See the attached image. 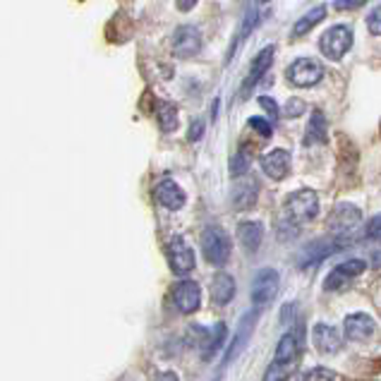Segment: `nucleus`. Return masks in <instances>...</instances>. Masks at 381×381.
I'll use <instances>...</instances> for the list:
<instances>
[{
    "label": "nucleus",
    "mask_w": 381,
    "mask_h": 381,
    "mask_svg": "<svg viewBox=\"0 0 381 381\" xmlns=\"http://www.w3.org/2000/svg\"><path fill=\"white\" fill-rule=\"evenodd\" d=\"M286 211H288V219L300 226V223H307L312 219H317L319 214V195L310 187L305 190H295L286 197Z\"/></svg>",
    "instance_id": "nucleus-1"
},
{
    "label": "nucleus",
    "mask_w": 381,
    "mask_h": 381,
    "mask_svg": "<svg viewBox=\"0 0 381 381\" xmlns=\"http://www.w3.org/2000/svg\"><path fill=\"white\" fill-rule=\"evenodd\" d=\"M348 243H350L348 238H336V235L312 240V243H307L305 247H302V252H300V257H298V266H300V269H312V266H317L319 262H324V259L331 257V254L346 250Z\"/></svg>",
    "instance_id": "nucleus-2"
},
{
    "label": "nucleus",
    "mask_w": 381,
    "mask_h": 381,
    "mask_svg": "<svg viewBox=\"0 0 381 381\" xmlns=\"http://www.w3.org/2000/svg\"><path fill=\"white\" fill-rule=\"evenodd\" d=\"M231 238L228 233L223 231L219 226H209L207 231L202 233V252H204V259L214 266H223L231 259Z\"/></svg>",
    "instance_id": "nucleus-3"
},
{
    "label": "nucleus",
    "mask_w": 381,
    "mask_h": 381,
    "mask_svg": "<svg viewBox=\"0 0 381 381\" xmlns=\"http://www.w3.org/2000/svg\"><path fill=\"white\" fill-rule=\"evenodd\" d=\"M286 80L298 89L317 87V84L324 80V65L314 58H298L288 65Z\"/></svg>",
    "instance_id": "nucleus-4"
},
{
    "label": "nucleus",
    "mask_w": 381,
    "mask_h": 381,
    "mask_svg": "<svg viewBox=\"0 0 381 381\" xmlns=\"http://www.w3.org/2000/svg\"><path fill=\"white\" fill-rule=\"evenodd\" d=\"M319 48L329 60H341L346 53L353 48V32L346 24H334L331 29H326L319 39Z\"/></svg>",
    "instance_id": "nucleus-5"
},
{
    "label": "nucleus",
    "mask_w": 381,
    "mask_h": 381,
    "mask_svg": "<svg viewBox=\"0 0 381 381\" xmlns=\"http://www.w3.org/2000/svg\"><path fill=\"white\" fill-rule=\"evenodd\" d=\"M278 286H281V276L276 269H262L252 281V302L257 307L269 305L278 295Z\"/></svg>",
    "instance_id": "nucleus-6"
},
{
    "label": "nucleus",
    "mask_w": 381,
    "mask_h": 381,
    "mask_svg": "<svg viewBox=\"0 0 381 381\" xmlns=\"http://www.w3.org/2000/svg\"><path fill=\"white\" fill-rule=\"evenodd\" d=\"M362 219V211L355 204H336V209L329 216V228L336 238H346L350 231L358 228Z\"/></svg>",
    "instance_id": "nucleus-7"
},
{
    "label": "nucleus",
    "mask_w": 381,
    "mask_h": 381,
    "mask_svg": "<svg viewBox=\"0 0 381 381\" xmlns=\"http://www.w3.org/2000/svg\"><path fill=\"white\" fill-rule=\"evenodd\" d=\"M168 264H171V271L178 276H185L195 269V252L192 247L185 243V238H173L168 243Z\"/></svg>",
    "instance_id": "nucleus-8"
},
{
    "label": "nucleus",
    "mask_w": 381,
    "mask_h": 381,
    "mask_svg": "<svg viewBox=\"0 0 381 381\" xmlns=\"http://www.w3.org/2000/svg\"><path fill=\"white\" fill-rule=\"evenodd\" d=\"M173 51L178 58H192L202 51V34L192 24H183L173 34Z\"/></svg>",
    "instance_id": "nucleus-9"
},
{
    "label": "nucleus",
    "mask_w": 381,
    "mask_h": 381,
    "mask_svg": "<svg viewBox=\"0 0 381 381\" xmlns=\"http://www.w3.org/2000/svg\"><path fill=\"white\" fill-rule=\"evenodd\" d=\"M343 331H346V338L348 341H355V343H362V341H370L377 331V324L370 314L365 312H353L346 317L343 322Z\"/></svg>",
    "instance_id": "nucleus-10"
},
{
    "label": "nucleus",
    "mask_w": 381,
    "mask_h": 381,
    "mask_svg": "<svg viewBox=\"0 0 381 381\" xmlns=\"http://www.w3.org/2000/svg\"><path fill=\"white\" fill-rule=\"evenodd\" d=\"M173 302L178 307V312L192 314L199 310L202 305V288L197 286L195 281H180L178 286L173 288Z\"/></svg>",
    "instance_id": "nucleus-11"
},
{
    "label": "nucleus",
    "mask_w": 381,
    "mask_h": 381,
    "mask_svg": "<svg viewBox=\"0 0 381 381\" xmlns=\"http://www.w3.org/2000/svg\"><path fill=\"white\" fill-rule=\"evenodd\" d=\"M290 166H293V156H290L288 149H274L262 156V171L269 175L271 180L288 178Z\"/></svg>",
    "instance_id": "nucleus-12"
},
{
    "label": "nucleus",
    "mask_w": 381,
    "mask_h": 381,
    "mask_svg": "<svg viewBox=\"0 0 381 381\" xmlns=\"http://www.w3.org/2000/svg\"><path fill=\"white\" fill-rule=\"evenodd\" d=\"M312 343H314V348L319 350V353H324V355H334L338 353V350L343 348V338L341 334H338V329L336 326H331V324H317L312 329Z\"/></svg>",
    "instance_id": "nucleus-13"
},
{
    "label": "nucleus",
    "mask_w": 381,
    "mask_h": 381,
    "mask_svg": "<svg viewBox=\"0 0 381 381\" xmlns=\"http://www.w3.org/2000/svg\"><path fill=\"white\" fill-rule=\"evenodd\" d=\"M254 322H257V310L247 312L245 317L240 319V326H238V331H235L233 343H231V346H228V350H226V358H223V365L233 362L240 353H243V348L247 346V341H250V336H252V331H254Z\"/></svg>",
    "instance_id": "nucleus-14"
},
{
    "label": "nucleus",
    "mask_w": 381,
    "mask_h": 381,
    "mask_svg": "<svg viewBox=\"0 0 381 381\" xmlns=\"http://www.w3.org/2000/svg\"><path fill=\"white\" fill-rule=\"evenodd\" d=\"M156 199H159L161 207H166V209H171V211L183 209L185 202H187L185 190L178 183H175V180H171V178L161 180V183L156 185Z\"/></svg>",
    "instance_id": "nucleus-15"
},
{
    "label": "nucleus",
    "mask_w": 381,
    "mask_h": 381,
    "mask_svg": "<svg viewBox=\"0 0 381 381\" xmlns=\"http://www.w3.org/2000/svg\"><path fill=\"white\" fill-rule=\"evenodd\" d=\"M259 20H262V5H257V3H250L245 8V15H243V24H240V32H238V39L233 41V46H231V51H228V58H226V63H231L233 56H235V51H238L240 46L247 41V36H250L254 32V27L259 24Z\"/></svg>",
    "instance_id": "nucleus-16"
},
{
    "label": "nucleus",
    "mask_w": 381,
    "mask_h": 381,
    "mask_svg": "<svg viewBox=\"0 0 381 381\" xmlns=\"http://www.w3.org/2000/svg\"><path fill=\"white\" fill-rule=\"evenodd\" d=\"M271 63H274V46H266L264 51L252 60V65H250V75H247V82L243 84V94H240V96H243V99H247L250 89H252L259 80H262V75L271 68Z\"/></svg>",
    "instance_id": "nucleus-17"
},
{
    "label": "nucleus",
    "mask_w": 381,
    "mask_h": 381,
    "mask_svg": "<svg viewBox=\"0 0 381 381\" xmlns=\"http://www.w3.org/2000/svg\"><path fill=\"white\" fill-rule=\"evenodd\" d=\"M235 298V281L231 274H226V271H219V274L214 276V281H211V300L216 302V305H228Z\"/></svg>",
    "instance_id": "nucleus-18"
},
{
    "label": "nucleus",
    "mask_w": 381,
    "mask_h": 381,
    "mask_svg": "<svg viewBox=\"0 0 381 381\" xmlns=\"http://www.w3.org/2000/svg\"><path fill=\"white\" fill-rule=\"evenodd\" d=\"M262 238H264V226L259 221H245L238 226V240L243 243V247L250 254H254L259 250Z\"/></svg>",
    "instance_id": "nucleus-19"
},
{
    "label": "nucleus",
    "mask_w": 381,
    "mask_h": 381,
    "mask_svg": "<svg viewBox=\"0 0 381 381\" xmlns=\"http://www.w3.org/2000/svg\"><path fill=\"white\" fill-rule=\"evenodd\" d=\"M298 358H300V343H298V336L295 334H286L278 341L276 346V355H274V362H281V365H298Z\"/></svg>",
    "instance_id": "nucleus-20"
},
{
    "label": "nucleus",
    "mask_w": 381,
    "mask_h": 381,
    "mask_svg": "<svg viewBox=\"0 0 381 381\" xmlns=\"http://www.w3.org/2000/svg\"><path fill=\"white\" fill-rule=\"evenodd\" d=\"M257 202V183L254 180H245L233 190V207L238 211H247Z\"/></svg>",
    "instance_id": "nucleus-21"
},
{
    "label": "nucleus",
    "mask_w": 381,
    "mask_h": 381,
    "mask_svg": "<svg viewBox=\"0 0 381 381\" xmlns=\"http://www.w3.org/2000/svg\"><path fill=\"white\" fill-rule=\"evenodd\" d=\"M307 135H305V144H324L326 142V132H329V125H326V118L322 111H314L310 123H307Z\"/></svg>",
    "instance_id": "nucleus-22"
},
{
    "label": "nucleus",
    "mask_w": 381,
    "mask_h": 381,
    "mask_svg": "<svg viewBox=\"0 0 381 381\" xmlns=\"http://www.w3.org/2000/svg\"><path fill=\"white\" fill-rule=\"evenodd\" d=\"M326 15V5H319V8H312L307 15H302L298 22H295L293 27V36H305L307 32H312L314 27H317L319 22L324 20Z\"/></svg>",
    "instance_id": "nucleus-23"
},
{
    "label": "nucleus",
    "mask_w": 381,
    "mask_h": 381,
    "mask_svg": "<svg viewBox=\"0 0 381 381\" xmlns=\"http://www.w3.org/2000/svg\"><path fill=\"white\" fill-rule=\"evenodd\" d=\"M226 336H228L226 324H216L214 329H211V334H207V338H204V343H202L204 358H211L216 350H221L223 343H226Z\"/></svg>",
    "instance_id": "nucleus-24"
},
{
    "label": "nucleus",
    "mask_w": 381,
    "mask_h": 381,
    "mask_svg": "<svg viewBox=\"0 0 381 381\" xmlns=\"http://www.w3.org/2000/svg\"><path fill=\"white\" fill-rule=\"evenodd\" d=\"M156 118H159V125L163 132H175L178 130V108L173 104H159V113H156Z\"/></svg>",
    "instance_id": "nucleus-25"
},
{
    "label": "nucleus",
    "mask_w": 381,
    "mask_h": 381,
    "mask_svg": "<svg viewBox=\"0 0 381 381\" xmlns=\"http://www.w3.org/2000/svg\"><path fill=\"white\" fill-rule=\"evenodd\" d=\"M298 370V365H281V362H271L269 370L264 374V381H288L293 377V372Z\"/></svg>",
    "instance_id": "nucleus-26"
},
{
    "label": "nucleus",
    "mask_w": 381,
    "mask_h": 381,
    "mask_svg": "<svg viewBox=\"0 0 381 381\" xmlns=\"http://www.w3.org/2000/svg\"><path fill=\"white\" fill-rule=\"evenodd\" d=\"M365 269H367V264L362 262V259H350V262H343L336 266L338 274H343L348 281H353V278H358L360 274H365Z\"/></svg>",
    "instance_id": "nucleus-27"
},
{
    "label": "nucleus",
    "mask_w": 381,
    "mask_h": 381,
    "mask_svg": "<svg viewBox=\"0 0 381 381\" xmlns=\"http://www.w3.org/2000/svg\"><path fill=\"white\" fill-rule=\"evenodd\" d=\"M247 171H250V154H247V151H238L231 161V175L233 178H240V175H245Z\"/></svg>",
    "instance_id": "nucleus-28"
},
{
    "label": "nucleus",
    "mask_w": 381,
    "mask_h": 381,
    "mask_svg": "<svg viewBox=\"0 0 381 381\" xmlns=\"http://www.w3.org/2000/svg\"><path fill=\"white\" fill-rule=\"evenodd\" d=\"M247 125L252 127L257 135H262L264 139H269L271 135H274V127H271V123L266 118H259V116H254V118H250L247 120Z\"/></svg>",
    "instance_id": "nucleus-29"
},
{
    "label": "nucleus",
    "mask_w": 381,
    "mask_h": 381,
    "mask_svg": "<svg viewBox=\"0 0 381 381\" xmlns=\"http://www.w3.org/2000/svg\"><path fill=\"white\" fill-rule=\"evenodd\" d=\"M305 381H338V374L326 370V367H314L305 374Z\"/></svg>",
    "instance_id": "nucleus-30"
},
{
    "label": "nucleus",
    "mask_w": 381,
    "mask_h": 381,
    "mask_svg": "<svg viewBox=\"0 0 381 381\" xmlns=\"http://www.w3.org/2000/svg\"><path fill=\"white\" fill-rule=\"evenodd\" d=\"M346 286H348V278L343 276V274H338L336 269L324 278V288L326 290H341V288H346Z\"/></svg>",
    "instance_id": "nucleus-31"
},
{
    "label": "nucleus",
    "mask_w": 381,
    "mask_h": 381,
    "mask_svg": "<svg viewBox=\"0 0 381 381\" xmlns=\"http://www.w3.org/2000/svg\"><path fill=\"white\" fill-rule=\"evenodd\" d=\"M367 29H370L374 36H381V5H377V8L370 12V17H367Z\"/></svg>",
    "instance_id": "nucleus-32"
},
{
    "label": "nucleus",
    "mask_w": 381,
    "mask_h": 381,
    "mask_svg": "<svg viewBox=\"0 0 381 381\" xmlns=\"http://www.w3.org/2000/svg\"><path fill=\"white\" fill-rule=\"evenodd\" d=\"M302 111H305V101L290 99L288 104H286V108H283V116H286V118H298Z\"/></svg>",
    "instance_id": "nucleus-33"
},
{
    "label": "nucleus",
    "mask_w": 381,
    "mask_h": 381,
    "mask_svg": "<svg viewBox=\"0 0 381 381\" xmlns=\"http://www.w3.org/2000/svg\"><path fill=\"white\" fill-rule=\"evenodd\" d=\"M259 106H262L271 118H281V108H278V104L271 96H259Z\"/></svg>",
    "instance_id": "nucleus-34"
},
{
    "label": "nucleus",
    "mask_w": 381,
    "mask_h": 381,
    "mask_svg": "<svg viewBox=\"0 0 381 381\" xmlns=\"http://www.w3.org/2000/svg\"><path fill=\"white\" fill-rule=\"evenodd\" d=\"M367 238H377L381 240V214L374 216V219L367 223Z\"/></svg>",
    "instance_id": "nucleus-35"
},
{
    "label": "nucleus",
    "mask_w": 381,
    "mask_h": 381,
    "mask_svg": "<svg viewBox=\"0 0 381 381\" xmlns=\"http://www.w3.org/2000/svg\"><path fill=\"white\" fill-rule=\"evenodd\" d=\"M202 135H204V123L202 120H195V123L190 125V135H187V139H190V142H197V139H202Z\"/></svg>",
    "instance_id": "nucleus-36"
},
{
    "label": "nucleus",
    "mask_w": 381,
    "mask_h": 381,
    "mask_svg": "<svg viewBox=\"0 0 381 381\" xmlns=\"http://www.w3.org/2000/svg\"><path fill=\"white\" fill-rule=\"evenodd\" d=\"M355 8H362L360 0H355V3H336V10H355Z\"/></svg>",
    "instance_id": "nucleus-37"
},
{
    "label": "nucleus",
    "mask_w": 381,
    "mask_h": 381,
    "mask_svg": "<svg viewBox=\"0 0 381 381\" xmlns=\"http://www.w3.org/2000/svg\"><path fill=\"white\" fill-rule=\"evenodd\" d=\"M178 8L180 10H192V8H195V3H178Z\"/></svg>",
    "instance_id": "nucleus-38"
},
{
    "label": "nucleus",
    "mask_w": 381,
    "mask_h": 381,
    "mask_svg": "<svg viewBox=\"0 0 381 381\" xmlns=\"http://www.w3.org/2000/svg\"><path fill=\"white\" fill-rule=\"evenodd\" d=\"M374 266H377V269H381V252L374 254Z\"/></svg>",
    "instance_id": "nucleus-39"
},
{
    "label": "nucleus",
    "mask_w": 381,
    "mask_h": 381,
    "mask_svg": "<svg viewBox=\"0 0 381 381\" xmlns=\"http://www.w3.org/2000/svg\"><path fill=\"white\" fill-rule=\"evenodd\" d=\"M161 379H163V381H178V377H175V374H163Z\"/></svg>",
    "instance_id": "nucleus-40"
}]
</instances>
